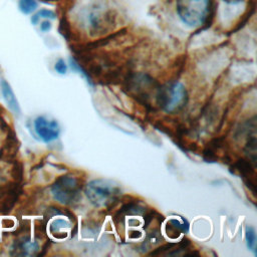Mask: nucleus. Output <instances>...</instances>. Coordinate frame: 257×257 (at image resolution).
I'll return each instance as SVG.
<instances>
[{"label":"nucleus","mask_w":257,"mask_h":257,"mask_svg":"<svg viewBox=\"0 0 257 257\" xmlns=\"http://www.w3.org/2000/svg\"><path fill=\"white\" fill-rule=\"evenodd\" d=\"M189 227V222L184 217H181V220L170 219L167 223L166 231L171 238H177L181 233H188Z\"/></svg>","instance_id":"9d476101"},{"label":"nucleus","mask_w":257,"mask_h":257,"mask_svg":"<svg viewBox=\"0 0 257 257\" xmlns=\"http://www.w3.org/2000/svg\"><path fill=\"white\" fill-rule=\"evenodd\" d=\"M191 245L190 239L184 237L179 241L178 243H167L164 244L151 253L149 255L151 256H161V255H179L180 251H186L189 249Z\"/></svg>","instance_id":"0eeeda50"},{"label":"nucleus","mask_w":257,"mask_h":257,"mask_svg":"<svg viewBox=\"0 0 257 257\" xmlns=\"http://www.w3.org/2000/svg\"><path fill=\"white\" fill-rule=\"evenodd\" d=\"M224 1L227 2V3H230V4H236V3L241 2L242 0H224Z\"/></svg>","instance_id":"6ab92c4d"},{"label":"nucleus","mask_w":257,"mask_h":257,"mask_svg":"<svg viewBox=\"0 0 257 257\" xmlns=\"http://www.w3.org/2000/svg\"><path fill=\"white\" fill-rule=\"evenodd\" d=\"M245 237H246V242H247L248 248L252 251H255V248H256V232H255V229L252 226L246 227Z\"/></svg>","instance_id":"4468645a"},{"label":"nucleus","mask_w":257,"mask_h":257,"mask_svg":"<svg viewBox=\"0 0 257 257\" xmlns=\"http://www.w3.org/2000/svg\"><path fill=\"white\" fill-rule=\"evenodd\" d=\"M146 210L147 209L141 204L140 201L134 199L124 203L120 207V209L113 216V222L115 225H118L124 221V218L127 215H143Z\"/></svg>","instance_id":"423d86ee"},{"label":"nucleus","mask_w":257,"mask_h":257,"mask_svg":"<svg viewBox=\"0 0 257 257\" xmlns=\"http://www.w3.org/2000/svg\"><path fill=\"white\" fill-rule=\"evenodd\" d=\"M226 146V140L225 137H217L212 139L204 148L202 151V157L205 162L208 163H215L218 161L219 157L217 155V152L221 149L225 148Z\"/></svg>","instance_id":"6e6552de"},{"label":"nucleus","mask_w":257,"mask_h":257,"mask_svg":"<svg viewBox=\"0 0 257 257\" xmlns=\"http://www.w3.org/2000/svg\"><path fill=\"white\" fill-rule=\"evenodd\" d=\"M69 229L71 230V237H73L76 234V232L74 231L72 226H70V223L68 221L61 218L55 219L54 221L51 222L49 226L50 233L57 239H64L67 236Z\"/></svg>","instance_id":"1a4fd4ad"},{"label":"nucleus","mask_w":257,"mask_h":257,"mask_svg":"<svg viewBox=\"0 0 257 257\" xmlns=\"http://www.w3.org/2000/svg\"><path fill=\"white\" fill-rule=\"evenodd\" d=\"M84 193L88 201L97 208L110 210L119 201L121 191L119 186L106 179H95L85 185Z\"/></svg>","instance_id":"f257e3e1"},{"label":"nucleus","mask_w":257,"mask_h":257,"mask_svg":"<svg viewBox=\"0 0 257 257\" xmlns=\"http://www.w3.org/2000/svg\"><path fill=\"white\" fill-rule=\"evenodd\" d=\"M179 18L190 27H197L206 22L211 10L210 0H177Z\"/></svg>","instance_id":"7ed1b4c3"},{"label":"nucleus","mask_w":257,"mask_h":257,"mask_svg":"<svg viewBox=\"0 0 257 257\" xmlns=\"http://www.w3.org/2000/svg\"><path fill=\"white\" fill-rule=\"evenodd\" d=\"M54 68H55V70H56L59 74H64V73H66V70H67L66 63H65V61H64L62 58H59V59L55 62Z\"/></svg>","instance_id":"dca6fc26"},{"label":"nucleus","mask_w":257,"mask_h":257,"mask_svg":"<svg viewBox=\"0 0 257 257\" xmlns=\"http://www.w3.org/2000/svg\"><path fill=\"white\" fill-rule=\"evenodd\" d=\"M50 28H51V23H50L48 20H44V21L41 22V24H40V29H41V31L46 32V31L50 30Z\"/></svg>","instance_id":"a211bd4d"},{"label":"nucleus","mask_w":257,"mask_h":257,"mask_svg":"<svg viewBox=\"0 0 257 257\" xmlns=\"http://www.w3.org/2000/svg\"><path fill=\"white\" fill-rule=\"evenodd\" d=\"M37 17L40 18H48V19H54L55 18V13L52 10H48V9H41L40 11H38L36 13Z\"/></svg>","instance_id":"f3484780"},{"label":"nucleus","mask_w":257,"mask_h":257,"mask_svg":"<svg viewBox=\"0 0 257 257\" xmlns=\"http://www.w3.org/2000/svg\"><path fill=\"white\" fill-rule=\"evenodd\" d=\"M162 240V233L161 230L159 228H155L153 230H151V232H149L146 236V239L144 240V242L141 244L140 249L142 252L146 253L147 250L151 249L152 247L158 245Z\"/></svg>","instance_id":"f8f14e48"},{"label":"nucleus","mask_w":257,"mask_h":257,"mask_svg":"<svg viewBox=\"0 0 257 257\" xmlns=\"http://www.w3.org/2000/svg\"><path fill=\"white\" fill-rule=\"evenodd\" d=\"M1 87H2V93H3V97L7 103V105L9 106V108L16 114L20 113V107L18 104V101L15 97L14 92L11 89V86L9 85V83L5 80L1 81Z\"/></svg>","instance_id":"9b49d317"},{"label":"nucleus","mask_w":257,"mask_h":257,"mask_svg":"<svg viewBox=\"0 0 257 257\" xmlns=\"http://www.w3.org/2000/svg\"><path fill=\"white\" fill-rule=\"evenodd\" d=\"M38 4L35 0H19V9L24 14H30L32 13L36 8Z\"/></svg>","instance_id":"2eb2a0df"},{"label":"nucleus","mask_w":257,"mask_h":257,"mask_svg":"<svg viewBox=\"0 0 257 257\" xmlns=\"http://www.w3.org/2000/svg\"><path fill=\"white\" fill-rule=\"evenodd\" d=\"M34 130L37 136L45 143L56 140L60 133L58 122L54 119H48L45 116H38L35 118Z\"/></svg>","instance_id":"39448f33"},{"label":"nucleus","mask_w":257,"mask_h":257,"mask_svg":"<svg viewBox=\"0 0 257 257\" xmlns=\"http://www.w3.org/2000/svg\"><path fill=\"white\" fill-rule=\"evenodd\" d=\"M82 181L72 174L58 177L51 186L53 198L63 205H74L80 200Z\"/></svg>","instance_id":"20e7f679"},{"label":"nucleus","mask_w":257,"mask_h":257,"mask_svg":"<svg viewBox=\"0 0 257 257\" xmlns=\"http://www.w3.org/2000/svg\"><path fill=\"white\" fill-rule=\"evenodd\" d=\"M158 106L167 113L182 111L188 103L189 95L186 87L179 81H172L158 87L155 95Z\"/></svg>","instance_id":"f03ea898"},{"label":"nucleus","mask_w":257,"mask_h":257,"mask_svg":"<svg viewBox=\"0 0 257 257\" xmlns=\"http://www.w3.org/2000/svg\"><path fill=\"white\" fill-rule=\"evenodd\" d=\"M18 250L21 251V255H31L38 250V244L36 242L30 241L28 238L20 241L18 244Z\"/></svg>","instance_id":"ddd939ff"}]
</instances>
